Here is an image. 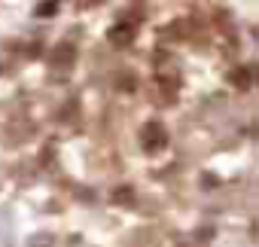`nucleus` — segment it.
I'll list each match as a JSON object with an SVG mask.
<instances>
[{
	"label": "nucleus",
	"instance_id": "2",
	"mask_svg": "<svg viewBox=\"0 0 259 247\" xmlns=\"http://www.w3.org/2000/svg\"><path fill=\"white\" fill-rule=\"evenodd\" d=\"M132 37H135V25H128V22L110 28V43L113 46H128V43H132Z\"/></svg>",
	"mask_w": 259,
	"mask_h": 247
},
{
	"label": "nucleus",
	"instance_id": "3",
	"mask_svg": "<svg viewBox=\"0 0 259 247\" xmlns=\"http://www.w3.org/2000/svg\"><path fill=\"white\" fill-rule=\"evenodd\" d=\"M73 58H76V49H73L70 43H67V46L61 43V46H55V52H52V64H55V67H70Z\"/></svg>",
	"mask_w": 259,
	"mask_h": 247
},
{
	"label": "nucleus",
	"instance_id": "6",
	"mask_svg": "<svg viewBox=\"0 0 259 247\" xmlns=\"http://www.w3.org/2000/svg\"><path fill=\"white\" fill-rule=\"evenodd\" d=\"M58 10H61V7L55 4V0H46V4H37V10H34V13H37V16H43V19H52Z\"/></svg>",
	"mask_w": 259,
	"mask_h": 247
},
{
	"label": "nucleus",
	"instance_id": "7",
	"mask_svg": "<svg viewBox=\"0 0 259 247\" xmlns=\"http://www.w3.org/2000/svg\"><path fill=\"white\" fill-rule=\"evenodd\" d=\"M49 244H52L49 235H37V238H31V247H49Z\"/></svg>",
	"mask_w": 259,
	"mask_h": 247
},
{
	"label": "nucleus",
	"instance_id": "5",
	"mask_svg": "<svg viewBox=\"0 0 259 247\" xmlns=\"http://www.w3.org/2000/svg\"><path fill=\"white\" fill-rule=\"evenodd\" d=\"M113 201H116V204H132V201H135V189H132V186H119V189L113 192Z\"/></svg>",
	"mask_w": 259,
	"mask_h": 247
},
{
	"label": "nucleus",
	"instance_id": "8",
	"mask_svg": "<svg viewBox=\"0 0 259 247\" xmlns=\"http://www.w3.org/2000/svg\"><path fill=\"white\" fill-rule=\"evenodd\" d=\"M201 180H204V186H220V177L217 174H204Z\"/></svg>",
	"mask_w": 259,
	"mask_h": 247
},
{
	"label": "nucleus",
	"instance_id": "4",
	"mask_svg": "<svg viewBox=\"0 0 259 247\" xmlns=\"http://www.w3.org/2000/svg\"><path fill=\"white\" fill-rule=\"evenodd\" d=\"M229 83H232L235 89H250V86H253V73H250L247 67H235V70L229 73Z\"/></svg>",
	"mask_w": 259,
	"mask_h": 247
},
{
	"label": "nucleus",
	"instance_id": "1",
	"mask_svg": "<svg viewBox=\"0 0 259 247\" xmlns=\"http://www.w3.org/2000/svg\"><path fill=\"white\" fill-rule=\"evenodd\" d=\"M165 144H168V132L162 122H147L141 129V147L147 153H159V150H165Z\"/></svg>",
	"mask_w": 259,
	"mask_h": 247
}]
</instances>
